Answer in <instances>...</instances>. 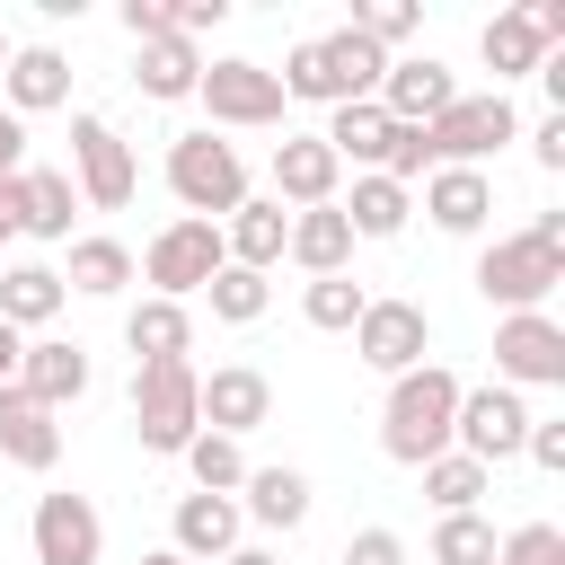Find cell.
I'll list each match as a JSON object with an SVG mask.
<instances>
[{"mask_svg": "<svg viewBox=\"0 0 565 565\" xmlns=\"http://www.w3.org/2000/svg\"><path fill=\"white\" fill-rule=\"evenodd\" d=\"M459 371H441V362H415V371H397L388 380V406H380V450L397 459V468H424V459H441L450 450V415H459Z\"/></svg>", "mask_w": 565, "mask_h": 565, "instance_id": "6da1fadb", "label": "cell"}, {"mask_svg": "<svg viewBox=\"0 0 565 565\" xmlns=\"http://www.w3.org/2000/svg\"><path fill=\"white\" fill-rule=\"evenodd\" d=\"M556 282H565V247H547L539 230H494L477 247V300L503 309V318L512 309H547Z\"/></svg>", "mask_w": 565, "mask_h": 565, "instance_id": "7a4b0ae2", "label": "cell"}, {"mask_svg": "<svg viewBox=\"0 0 565 565\" xmlns=\"http://www.w3.org/2000/svg\"><path fill=\"white\" fill-rule=\"evenodd\" d=\"M168 194L185 203V221H230L247 203V159L238 141H221L212 124L203 132H177L168 141Z\"/></svg>", "mask_w": 565, "mask_h": 565, "instance_id": "3957f363", "label": "cell"}, {"mask_svg": "<svg viewBox=\"0 0 565 565\" xmlns=\"http://www.w3.org/2000/svg\"><path fill=\"white\" fill-rule=\"evenodd\" d=\"M512 141H521V106H512L503 88H477V97L459 88V97L424 124V159H433V168H486V159L512 150Z\"/></svg>", "mask_w": 565, "mask_h": 565, "instance_id": "277c9868", "label": "cell"}, {"mask_svg": "<svg viewBox=\"0 0 565 565\" xmlns=\"http://www.w3.org/2000/svg\"><path fill=\"white\" fill-rule=\"evenodd\" d=\"M194 388H203L194 362H132V433H141L150 459H177V450L203 433Z\"/></svg>", "mask_w": 565, "mask_h": 565, "instance_id": "5b68a950", "label": "cell"}, {"mask_svg": "<svg viewBox=\"0 0 565 565\" xmlns=\"http://www.w3.org/2000/svg\"><path fill=\"white\" fill-rule=\"evenodd\" d=\"M221 265H230L221 221H185V212H177V221H159V230H150V247H141V265H132V274L150 282V300H194Z\"/></svg>", "mask_w": 565, "mask_h": 565, "instance_id": "8992f818", "label": "cell"}, {"mask_svg": "<svg viewBox=\"0 0 565 565\" xmlns=\"http://www.w3.org/2000/svg\"><path fill=\"white\" fill-rule=\"evenodd\" d=\"M194 106L212 115V132H265V124H282V79L265 71V62H247V53H221V62H203V79H194Z\"/></svg>", "mask_w": 565, "mask_h": 565, "instance_id": "52a82bcc", "label": "cell"}, {"mask_svg": "<svg viewBox=\"0 0 565 565\" xmlns=\"http://www.w3.org/2000/svg\"><path fill=\"white\" fill-rule=\"evenodd\" d=\"M521 441H530V397H521V388H503V380L459 388L450 450H468L477 468H503V459H521Z\"/></svg>", "mask_w": 565, "mask_h": 565, "instance_id": "ba28073f", "label": "cell"}, {"mask_svg": "<svg viewBox=\"0 0 565 565\" xmlns=\"http://www.w3.org/2000/svg\"><path fill=\"white\" fill-rule=\"evenodd\" d=\"M62 177L79 185V203H88V212H124V203H132V185H141L132 141H124L106 115H71V168H62Z\"/></svg>", "mask_w": 565, "mask_h": 565, "instance_id": "9c48e42d", "label": "cell"}, {"mask_svg": "<svg viewBox=\"0 0 565 565\" xmlns=\"http://www.w3.org/2000/svg\"><path fill=\"white\" fill-rule=\"evenodd\" d=\"M494 380L503 388H565V327L547 309H512L494 318Z\"/></svg>", "mask_w": 565, "mask_h": 565, "instance_id": "30bf717a", "label": "cell"}, {"mask_svg": "<svg viewBox=\"0 0 565 565\" xmlns=\"http://www.w3.org/2000/svg\"><path fill=\"white\" fill-rule=\"evenodd\" d=\"M353 353H362L380 380L433 362V318H424V300H362V318H353Z\"/></svg>", "mask_w": 565, "mask_h": 565, "instance_id": "8fae6325", "label": "cell"}, {"mask_svg": "<svg viewBox=\"0 0 565 565\" xmlns=\"http://www.w3.org/2000/svg\"><path fill=\"white\" fill-rule=\"evenodd\" d=\"M26 539H35V565H106V521H97V503L88 494H35V521H26Z\"/></svg>", "mask_w": 565, "mask_h": 565, "instance_id": "7c38bea8", "label": "cell"}, {"mask_svg": "<svg viewBox=\"0 0 565 565\" xmlns=\"http://www.w3.org/2000/svg\"><path fill=\"white\" fill-rule=\"evenodd\" d=\"M459 97V71L441 62V53H388V71H380V115L388 124H433L441 106Z\"/></svg>", "mask_w": 565, "mask_h": 565, "instance_id": "4fadbf2b", "label": "cell"}, {"mask_svg": "<svg viewBox=\"0 0 565 565\" xmlns=\"http://www.w3.org/2000/svg\"><path fill=\"white\" fill-rule=\"evenodd\" d=\"M265 177H274V203H291V212H318V203L344 194V159H335L318 132H282Z\"/></svg>", "mask_w": 565, "mask_h": 565, "instance_id": "5bb4252c", "label": "cell"}, {"mask_svg": "<svg viewBox=\"0 0 565 565\" xmlns=\"http://www.w3.org/2000/svg\"><path fill=\"white\" fill-rule=\"evenodd\" d=\"M88 380H97L88 344H71V335H26V353H18V388H26L44 415L79 406V397H88Z\"/></svg>", "mask_w": 565, "mask_h": 565, "instance_id": "9a60e30c", "label": "cell"}, {"mask_svg": "<svg viewBox=\"0 0 565 565\" xmlns=\"http://www.w3.org/2000/svg\"><path fill=\"white\" fill-rule=\"evenodd\" d=\"M194 406H203V433H230V441H247L256 424H274V380H265L256 362H221V371L194 388Z\"/></svg>", "mask_w": 565, "mask_h": 565, "instance_id": "2e32d148", "label": "cell"}, {"mask_svg": "<svg viewBox=\"0 0 565 565\" xmlns=\"http://www.w3.org/2000/svg\"><path fill=\"white\" fill-rule=\"evenodd\" d=\"M168 547H177L185 565H221L230 547H247L238 494H177V512H168Z\"/></svg>", "mask_w": 565, "mask_h": 565, "instance_id": "e0dca14e", "label": "cell"}, {"mask_svg": "<svg viewBox=\"0 0 565 565\" xmlns=\"http://www.w3.org/2000/svg\"><path fill=\"white\" fill-rule=\"evenodd\" d=\"M0 106H9L18 124H26V115H53V106H71V53H62V44H9Z\"/></svg>", "mask_w": 565, "mask_h": 565, "instance_id": "ac0fdd59", "label": "cell"}, {"mask_svg": "<svg viewBox=\"0 0 565 565\" xmlns=\"http://www.w3.org/2000/svg\"><path fill=\"white\" fill-rule=\"evenodd\" d=\"M424 221H433L441 238H477V230L494 221V177H486V168H433V177H424Z\"/></svg>", "mask_w": 565, "mask_h": 565, "instance_id": "d6986e66", "label": "cell"}, {"mask_svg": "<svg viewBox=\"0 0 565 565\" xmlns=\"http://www.w3.org/2000/svg\"><path fill=\"white\" fill-rule=\"evenodd\" d=\"M477 53H486V71H494V88L512 97V79H539V62L556 53L539 26H530V9H494L486 26H477Z\"/></svg>", "mask_w": 565, "mask_h": 565, "instance_id": "ffe728a7", "label": "cell"}, {"mask_svg": "<svg viewBox=\"0 0 565 565\" xmlns=\"http://www.w3.org/2000/svg\"><path fill=\"white\" fill-rule=\"evenodd\" d=\"M62 265H44V256H18V265H0V318L18 327V335H44L53 318H62Z\"/></svg>", "mask_w": 565, "mask_h": 565, "instance_id": "44dd1931", "label": "cell"}, {"mask_svg": "<svg viewBox=\"0 0 565 565\" xmlns=\"http://www.w3.org/2000/svg\"><path fill=\"white\" fill-rule=\"evenodd\" d=\"M0 459H9V468H26V477H44V468L62 459V424H53L18 380L0 388Z\"/></svg>", "mask_w": 565, "mask_h": 565, "instance_id": "7402d4cb", "label": "cell"}, {"mask_svg": "<svg viewBox=\"0 0 565 565\" xmlns=\"http://www.w3.org/2000/svg\"><path fill=\"white\" fill-rule=\"evenodd\" d=\"M335 212H344V230H353V247L362 238H397L406 221H415V185H397V177H353V194H335Z\"/></svg>", "mask_w": 565, "mask_h": 565, "instance_id": "603a6c76", "label": "cell"}, {"mask_svg": "<svg viewBox=\"0 0 565 565\" xmlns=\"http://www.w3.org/2000/svg\"><path fill=\"white\" fill-rule=\"evenodd\" d=\"M282 230H291V212H282L274 194H247V203L221 221V247H230V265L274 274V265H282Z\"/></svg>", "mask_w": 565, "mask_h": 565, "instance_id": "cb8c5ba5", "label": "cell"}, {"mask_svg": "<svg viewBox=\"0 0 565 565\" xmlns=\"http://www.w3.org/2000/svg\"><path fill=\"white\" fill-rule=\"evenodd\" d=\"M282 256L318 282V274H353V230H344V212L335 203H318V212H291V230H282Z\"/></svg>", "mask_w": 565, "mask_h": 565, "instance_id": "d4e9b609", "label": "cell"}, {"mask_svg": "<svg viewBox=\"0 0 565 565\" xmlns=\"http://www.w3.org/2000/svg\"><path fill=\"white\" fill-rule=\"evenodd\" d=\"M309 503H318V494H309V477H300V468H247V486H238V521L282 530V539L309 521Z\"/></svg>", "mask_w": 565, "mask_h": 565, "instance_id": "484cf974", "label": "cell"}, {"mask_svg": "<svg viewBox=\"0 0 565 565\" xmlns=\"http://www.w3.org/2000/svg\"><path fill=\"white\" fill-rule=\"evenodd\" d=\"M124 344H132V362H185L194 353V309L185 300H132Z\"/></svg>", "mask_w": 565, "mask_h": 565, "instance_id": "4316f807", "label": "cell"}, {"mask_svg": "<svg viewBox=\"0 0 565 565\" xmlns=\"http://www.w3.org/2000/svg\"><path fill=\"white\" fill-rule=\"evenodd\" d=\"M132 79H141V97H159V106H185V97H194V79H203V44H185V35L132 44Z\"/></svg>", "mask_w": 565, "mask_h": 565, "instance_id": "83f0119b", "label": "cell"}, {"mask_svg": "<svg viewBox=\"0 0 565 565\" xmlns=\"http://www.w3.org/2000/svg\"><path fill=\"white\" fill-rule=\"evenodd\" d=\"M124 282H132V247H124V238H106V230L71 238V256H62V291H79V300H115Z\"/></svg>", "mask_w": 565, "mask_h": 565, "instance_id": "f1b7e54d", "label": "cell"}, {"mask_svg": "<svg viewBox=\"0 0 565 565\" xmlns=\"http://www.w3.org/2000/svg\"><path fill=\"white\" fill-rule=\"evenodd\" d=\"M353 177H371L380 168V150H388V115L371 106V97H353V106H327V132H318Z\"/></svg>", "mask_w": 565, "mask_h": 565, "instance_id": "f546056e", "label": "cell"}, {"mask_svg": "<svg viewBox=\"0 0 565 565\" xmlns=\"http://www.w3.org/2000/svg\"><path fill=\"white\" fill-rule=\"evenodd\" d=\"M71 221H79V185L62 168H26V221H18V238L71 247Z\"/></svg>", "mask_w": 565, "mask_h": 565, "instance_id": "4dcf8cb0", "label": "cell"}, {"mask_svg": "<svg viewBox=\"0 0 565 565\" xmlns=\"http://www.w3.org/2000/svg\"><path fill=\"white\" fill-rule=\"evenodd\" d=\"M177 459H185L194 494H238V486H247V468H256V459H247V441H230V433H194Z\"/></svg>", "mask_w": 565, "mask_h": 565, "instance_id": "1f68e13d", "label": "cell"}, {"mask_svg": "<svg viewBox=\"0 0 565 565\" xmlns=\"http://www.w3.org/2000/svg\"><path fill=\"white\" fill-rule=\"evenodd\" d=\"M415 477H424V494H433V512H477V494L494 486V468H477L468 450H441V459H424Z\"/></svg>", "mask_w": 565, "mask_h": 565, "instance_id": "d6a6232c", "label": "cell"}, {"mask_svg": "<svg viewBox=\"0 0 565 565\" xmlns=\"http://www.w3.org/2000/svg\"><path fill=\"white\" fill-rule=\"evenodd\" d=\"M194 300H212V318H221V327H256V318H265V300H274V282H265V274H247V265H221Z\"/></svg>", "mask_w": 565, "mask_h": 565, "instance_id": "836d02e7", "label": "cell"}, {"mask_svg": "<svg viewBox=\"0 0 565 565\" xmlns=\"http://www.w3.org/2000/svg\"><path fill=\"white\" fill-rule=\"evenodd\" d=\"M362 282L353 274H318V282H300V318L318 327V335H353V318H362Z\"/></svg>", "mask_w": 565, "mask_h": 565, "instance_id": "e575fe53", "label": "cell"}, {"mask_svg": "<svg viewBox=\"0 0 565 565\" xmlns=\"http://www.w3.org/2000/svg\"><path fill=\"white\" fill-rule=\"evenodd\" d=\"M494 521L486 512H441L433 521V565H494Z\"/></svg>", "mask_w": 565, "mask_h": 565, "instance_id": "d590c367", "label": "cell"}, {"mask_svg": "<svg viewBox=\"0 0 565 565\" xmlns=\"http://www.w3.org/2000/svg\"><path fill=\"white\" fill-rule=\"evenodd\" d=\"M494 565H565V530L556 521H521L494 539Z\"/></svg>", "mask_w": 565, "mask_h": 565, "instance_id": "8d00e7d4", "label": "cell"}, {"mask_svg": "<svg viewBox=\"0 0 565 565\" xmlns=\"http://www.w3.org/2000/svg\"><path fill=\"white\" fill-rule=\"evenodd\" d=\"M344 26H353V35H371V44H380V53H397V44H406V35H415V26H424V18H415V9H406V0H362V9H353V18H344Z\"/></svg>", "mask_w": 565, "mask_h": 565, "instance_id": "74e56055", "label": "cell"}, {"mask_svg": "<svg viewBox=\"0 0 565 565\" xmlns=\"http://www.w3.org/2000/svg\"><path fill=\"white\" fill-rule=\"evenodd\" d=\"M335 565H406V539H397V530H380V521H371V530H353V539H344V547H335Z\"/></svg>", "mask_w": 565, "mask_h": 565, "instance_id": "f35d334b", "label": "cell"}, {"mask_svg": "<svg viewBox=\"0 0 565 565\" xmlns=\"http://www.w3.org/2000/svg\"><path fill=\"white\" fill-rule=\"evenodd\" d=\"M521 459H539L547 477H565V415H530V441H521Z\"/></svg>", "mask_w": 565, "mask_h": 565, "instance_id": "ab89813d", "label": "cell"}, {"mask_svg": "<svg viewBox=\"0 0 565 565\" xmlns=\"http://www.w3.org/2000/svg\"><path fill=\"white\" fill-rule=\"evenodd\" d=\"M221 18H230V0H168V35H185V44L212 35Z\"/></svg>", "mask_w": 565, "mask_h": 565, "instance_id": "60d3db41", "label": "cell"}, {"mask_svg": "<svg viewBox=\"0 0 565 565\" xmlns=\"http://www.w3.org/2000/svg\"><path fill=\"white\" fill-rule=\"evenodd\" d=\"M521 141H530V159H539L547 177H565V115H539V124H521Z\"/></svg>", "mask_w": 565, "mask_h": 565, "instance_id": "b9f144b4", "label": "cell"}, {"mask_svg": "<svg viewBox=\"0 0 565 565\" xmlns=\"http://www.w3.org/2000/svg\"><path fill=\"white\" fill-rule=\"evenodd\" d=\"M124 35L132 44H159L168 35V0H124Z\"/></svg>", "mask_w": 565, "mask_h": 565, "instance_id": "7bdbcfd3", "label": "cell"}, {"mask_svg": "<svg viewBox=\"0 0 565 565\" xmlns=\"http://www.w3.org/2000/svg\"><path fill=\"white\" fill-rule=\"evenodd\" d=\"M18 221H26V168H18V177H0V247L18 238Z\"/></svg>", "mask_w": 565, "mask_h": 565, "instance_id": "ee69618b", "label": "cell"}, {"mask_svg": "<svg viewBox=\"0 0 565 565\" xmlns=\"http://www.w3.org/2000/svg\"><path fill=\"white\" fill-rule=\"evenodd\" d=\"M18 168H26V124L0 106V177H18Z\"/></svg>", "mask_w": 565, "mask_h": 565, "instance_id": "f6af8a7d", "label": "cell"}, {"mask_svg": "<svg viewBox=\"0 0 565 565\" xmlns=\"http://www.w3.org/2000/svg\"><path fill=\"white\" fill-rule=\"evenodd\" d=\"M18 353H26V335H18V327H9V318H0V388H9V380H18Z\"/></svg>", "mask_w": 565, "mask_h": 565, "instance_id": "bcb514c9", "label": "cell"}, {"mask_svg": "<svg viewBox=\"0 0 565 565\" xmlns=\"http://www.w3.org/2000/svg\"><path fill=\"white\" fill-rule=\"evenodd\" d=\"M221 565H282V556H274V547H230Z\"/></svg>", "mask_w": 565, "mask_h": 565, "instance_id": "7dc6e473", "label": "cell"}, {"mask_svg": "<svg viewBox=\"0 0 565 565\" xmlns=\"http://www.w3.org/2000/svg\"><path fill=\"white\" fill-rule=\"evenodd\" d=\"M141 565H185V556H177V547H150V556H141Z\"/></svg>", "mask_w": 565, "mask_h": 565, "instance_id": "c3c4849f", "label": "cell"}, {"mask_svg": "<svg viewBox=\"0 0 565 565\" xmlns=\"http://www.w3.org/2000/svg\"><path fill=\"white\" fill-rule=\"evenodd\" d=\"M0 71H9V26H0Z\"/></svg>", "mask_w": 565, "mask_h": 565, "instance_id": "681fc988", "label": "cell"}]
</instances>
